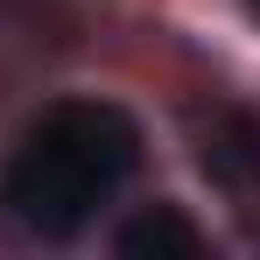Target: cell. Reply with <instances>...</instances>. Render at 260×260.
I'll return each mask as SVG.
<instances>
[{"label": "cell", "instance_id": "7a4b0ae2", "mask_svg": "<svg viewBox=\"0 0 260 260\" xmlns=\"http://www.w3.org/2000/svg\"><path fill=\"white\" fill-rule=\"evenodd\" d=\"M120 253L127 260H197L204 253V232L176 211V204H155V211H141L127 232H120Z\"/></svg>", "mask_w": 260, "mask_h": 260}, {"label": "cell", "instance_id": "6da1fadb", "mask_svg": "<svg viewBox=\"0 0 260 260\" xmlns=\"http://www.w3.org/2000/svg\"><path fill=\"white\" fill-rule=\"evenodd\" d=\"M141 162V134L120 106L106 99H63L28 127V141L14 148L0 197L14 204V218L43 239L78 232Z\"/></svg>", "mask_w": 260, "mask_h": 260}]
</instances>
